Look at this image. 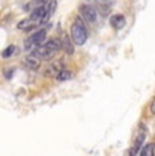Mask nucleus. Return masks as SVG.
Masks as SVG:
<instances>
[{
  "instance_id": "0eeeda50",
  "label": "nucleus",
  "mask_w": 155,
  "mask_h": 156,
  "mask_svg": "<svg viewBox=\"0 0 155 156\" xmlns=\"http://www.w3.org/2000/svg\"><path fill=\"white\" fill-rule=\"evenodd\" d=\"M41 61L42 60L40 58V57H37L35 55H29L27 57L25 58V65L29 68V69H33V71H35V69H38V68L41 67Z\"/></svg>"
},
{
  "instance_id": "4468645a",
  "label": "nucleus",
  "mask_w": 155,
  "mask_h": 156,
  "mask_svg": "<svg viewBox=\"0 0 155 156\" xmlns=\"http://www.w3.org/2000/svg\"><path fill=\"white\" fill-rule=\"evenodd\" d=\"M33 23L34 22H33L31 19H25V20L18 23V29L19 30H29V29L33 27Z\"/></svg>"
},
{
  "instance_id": "f8f14e48",
  "label": "nucleus",
  "mask_w": 155,
  "mask_h": 156,
  "mask_svg": "<svg viewBox=\"0 0 155 156\" xmlns=\"http://www.w3.org/2000/svg\"><path fill=\"white\" fill-rule=\"evenodd\" d=\"M55 77H56V80H59V82H65V80H68L71 77V72L63 68V69H60L55 75Z\"/></svg>"
},
{
  "instance_id": "1a4fd4ad",
  "label": "nucleus",
  "mask_w": 155,
  "mask_h": 156,
  "mask_svg": "<svg viewBox=\"0 0 155 156\" xmlns=\"http://www.w3.org/2000/svg\"><path fill=\"white\" fill-rule=\"evenodd\" d=\"M60 44H61V48L65 50V53H68V55H72L74 53V46H72V44H71V40L67 34H63Z\"/></svg>"
},
{
  "instance_id": "423d86ee",
  "label": "nucleus",
  "mask_w": 155,
  "mask_h": 156,
  "mask_svg": "<svg viewBox=\"0 0 155 156\" xmlns=\"http://www.w3.org/2000/svg\"><path fill=\"white\" fill-rule=\"evenodd\" d=\"M56 8H57V0H49V2H48V4H45V11H44L42 18L40 19L41 25H45L46 22H49L50 16L55 14Z\"/></svg>"
},
{
  "instance_id": "ddd939ff",
  "label": "nucleus",
  "mask_w": 155,
  "mask_h": 156,
  "mask_svg": "<svg viewBox=\"0 0 155 156\" xmlns=\"http://www.w3.org/2000/svg\"><path fill=\"white\" fill-rule=\"evenodd\" d=\"M139 154L142 156H153L154 155V144L153 143L147 144V145H146L142 151H139Z\"/></svg>"
},
{
  "instance_id": "f257e3e1",
  "label": "nucleus",
  "mask_w": 155,
  "mask_h": 156,
  "mask_svg": "<svg viewBox=\"0 0 155 156\" xmlns=\"http://www.w3.org/2000/svg\"><path fill=\"white\" fill-rule=\"evenodd\" d=\"M60 49H61L60 40L52 38V40H49L46 44H41V45H38V46H35L31 53L35 55L37 57H40L41 60H52Z\"/></svg>"
},
{
  "instance_id": "f03ea898",
  "label": "nucleus",
  "mask_w": 155,
  "mask_h": 156,
  "mask_svg": "<svg viewBox=\"0 0 155 156\" xmlns=\"http://www.w3.org/2000/svg\"><path fill=\"white\" fill-rule=\"evenodd\" d=\"M88 38V33L87 29H86L85 23L80 18H76L75 22L71 26V40L75 45H85L86 41Z\"/></svg>"
},
{
  "instance_id": "9b49d317",
  "label": "nucleus",
  "mask_w": 155,
  "mask_h": 156,
  "mask_svg": "<svg viewBox=\"0 0 155 156\" xmlns=\"http://www.w3.org/2000/svg\"><path fill=\"white\" fill-rule=\"evenodd\" d=\"M44 11H45V5H40V7H37L31 12L30 19L33 20V22H40V19L42 18V15H44Z\"/></svg>"
},
{
  "instance_id": "2eb2a0df",
  "label": "nucleus",
  "mask_w": 155,
  "mask_h": 156,
  "mask_svg": "<svg viewBox=\"0 0 155 156\" xmlns=\"http://www.w3.org/2000/svg\"><path fill=\"white\" fill-rule=\"evenodd\" d=\"M15 52H16V46L15 45H10V46L2 53V57L3 58H8V57H11Z\"/></svg>"
},
{
  "instance_id": "9d476101",
  "label": "nucleus",
  "mask_w": 155,
  "mask_h": 156,
  "mask_svg": "<svg viewBox=\"0 0 155 156\" xmlns=\"http://www.w3.org/2000/svg\"><path fill=\"white\" fill-rule=\"evenodd\" d=\"M63 68H64L63 61H61V60H57V61H55L49 68H48V72L45 75H48V76H55V75L57 73L60 69H63Z\"/></svg>"
},
{
  "instance_id": "7ed1b4c3",
  "label": "nucleus",
  "mask_w": 155,
  "mask_h": 156,
  "mask_svg": "<svg viewBox=\"0 0 155 156\" xmlns=\"http://www.w3.org/2000/svg\"><path fill=\"white\" fill-rule=\"evenodd\" d=\"M46 38V30L45 29H41L38 30V31L33 33L30 37L26 38V41L23 42V49L25 50H33L35 46H38V45H41L44 42V40Z\"/></svg>"
},
{
  "instance_id": "6e6552de",
  "label": "nucleus",
  "mask_w": 155,
  "mask_h": 156,
  "mask_svg": "<svg viewBox=\"0 0 155 156\" xmlns=\"http://www.w3.org/2000/svg\"><path fill=\"white\" fill-rule=\"evenodd\" d=\"M110 25L113 26L116 30H121L125 26V18L121 14H116L110 18Z\"/></svg>"
},
{
  "instance_id": "39448f33",
  "label": "nucleus",
  "mask_w": 155,
  "mask_h": 156,
  "mask_svg": "<svg viewBox=\"0 0 155 156\" xmlns=\"http://www.w3.org/2000/svg\"><path fill=\"white\" fill-rule=\"evenodd\" d=\"M80 14L83 15V18H85L88 23H94L98 18L97 10L90 4H83L82 7H80Z\"/></svg>"
},
{
  "instance_id": "20e7f679",
  "label": "nucleus",
  "mask_w": 155,
  "mask_h": 156,
  "mask_svg": "<svg viewBox=\"0 0 155 156\" xmlns=\"http://www.w3.org/2000/svg\"><path fill=\"white\" fill-rule=\"evenodd\" d=\"M146 136H147V129H146V125H144V124H142V125L139 126L138 136H136V140H135V145H133V148L129 151V154H131V155H136V154H139L140 148H142L143 144H144Z\"/></svg>"
},
{
  "instance_id": "dca6fc26",
  "label": "nucleus",
  "mask_w": 155,
  "mask_h": 156,
  "mask_svg": "<svg viewBox=\"0 0 155 156\" xmlns=\"http://www.w3.org/2000/svg\"><path fill=\"white\" fill-rule=\"evenodd\" d=\"M151 113H154V102H151Z\"/></svg>"
}]
</instances>
